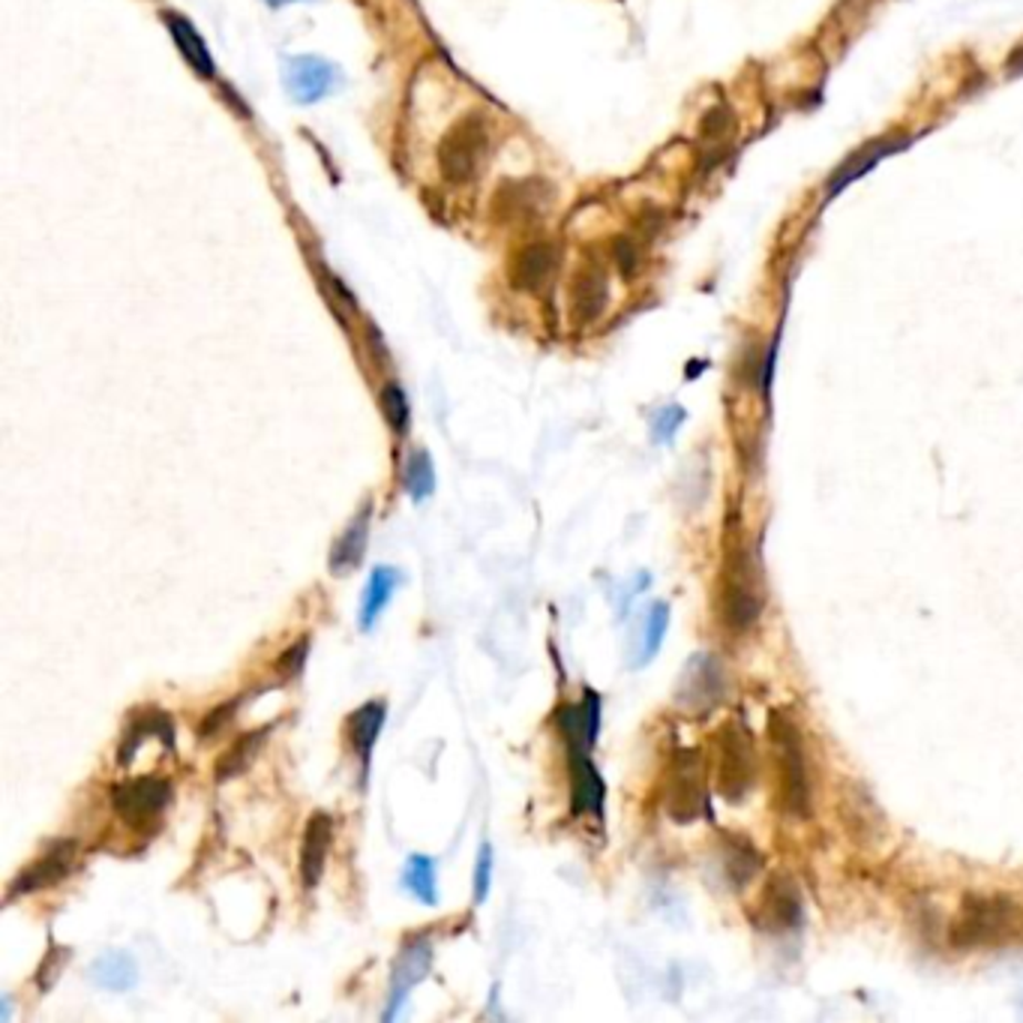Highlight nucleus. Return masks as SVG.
I'll use <instances>...</instances> for the list:
<instances>
[{
	"label": "nucleus",
	"instance_id": "393cba45",
	"mask_svg": "<svg viewBox=\"0 0 1023 1023\" xmlns=\"http://www.w3.org/2000/svg\"><path fill=\"white\" fill-rule=\"evenodd\" d=\"M403 889L412 891L424 907H438V879H435V858L414 852L403 868Z\"/></svg>",
	"mask_w": 1023,
	"mask_h": 1023
},
{
	"label": "nucleus",
	"instance_id": "423d86ee",
	"mask_svg": "<svg viewBox=\"0 0 1023 1023\" xmlns=\"http://www.w3.org/2000/svg\"><path fill=\"white\" fill-rule=\"evenodd\" d=\"M486 156V126L480 114H468L438 145V166L442 175L454 184H465L477 175Z\"/></svg>",
	"mask_w": 1023,
	"mask_h": 1023
},
{
	"label": "nucleus",
	"instance_id": "bb28decb",
	"mask_svg": "<svg viewBox=\"0 0 1023 1023\" xmlns=\"http://www.w3.org/2000/svg\"><path fill=\"white\" fill-rule=\"evenodd\" d=\"M403 484H405V493H409L412 502H417V505L433 496L435 468L426 451H414V454L409 456V463H405V472H403Z\"/></svg>",
	"mask_w": 1023,
	"mask_h": 1023
},
{
	"label": "nucleus",
	"instance_id": "72a5a7b5",
	"mask_svg": "<svg viewBox=\"0 0 1023 1023\" xmlns=\"http://www.w3.org/2000/svg\"><path fill=\"white\" fill-rule=\"evenodd\" d=\"M579 709H582V721H586V735H589V744H595L600 733V696L598 693L586 691Z\"/></svg>",
	"mask_w": 1023,
	"mask_h": 1023
},
{
	"label": "nucleus",
	"instance_id": "ddd939ff",
	"mask_svg": "<svg viewBox=\"0 0 1023 1023\" xmlns=\"http://www.w3.org/2000/svg\"><path fill=\"white\" fill-rule=\"evenodd\" d=\"M603 798H607V786L589 760V747L570 742V810L574 817H586V814L600 817Z\"/></svg>",
	"mask_w": 1023,
	"mask_h": 1023
},
{
	"label": "nucleus",
	"instance_id": "9b49d317",
	"mask_svg": "<svg viewBox=\"0 0 1023 1023\" xmlns=\"http://www.w3.org/2000/svg\"><path fill=\"white\" fill-rule=\"evenodd\" d=\"M282 82H286V91H289L300 105H310L319 103L321 96H328V93L337 87L340 70H337L333 63L324 61V58H316V54H298V58H289V61H286Z\"/></svg>",
	"mask_w": 1023,
	"mask_h": 1023
},
{
	"label": "nucleus",
	"instance_id": "4468645a",
	"mask_svg": "<svg viewBox=\"0 0 1023 1023\" xmlns=\"http://www.w3.org/2000/svg\"><path fill=\"white\" fill-rule=\"evenodd\" d=\"M333 844V819L328 814H312L303 831V844H300V879L307 889H316L324 877V865H328V852Z\"/></svg>",
	"mask_w": 1023,
	"mask_h": 1023
},
{
	"label": "nucleus",
	"instance_id": "6ab92c4d",
	"mask_svg": "<svg viewBox=\"0 0 1023 1023\" xmlns=\"http://www.w3.org/2000/svg\"><path fill=\"white\" fill-rule=\"evenodd\" d=\"M87 979L108 993H126L138 984V963L126 951H105L87 967Z\"/></svg>",
	"mask_w": 1023,
	"mask_h": 1023
},
{
	"label": "nucleus",
	"instance_id": "f704fd0d",
	"mask_svg": "<svg viewBox=\"0 0 1023 1023\" xmlns=\"http://www.w3.org/2000/svg\"><path fill=\"white\" fill-rule=\"evenodd\" d=\"M238 700H235V703H228V705H219V709H214V712L207 714L205 717V724H202V730H198V733H202V738H214V735L217 733H223V730H226V724L228 721H231V714H235V709H238Z\"/></svg>",
	"mask_w": 1023,
	"mask_h": 1023
},
{
	"label": "nucleus",
	"instance_id": "b1692460",
	"mask_svg": "<svg viewBox=\"0 0 1023 1023\" xmlns=\"http://www.w3.org/2000/svg\"><path fill=\"white\" fill-rule=\"evenodd\" d=\"M268 735H270V726L256 730V733L240 735L238 742L231 744L226 754L219 756L217 768H214V777H217L219 784H226L228 777H238L240 772H247L249 765H252V760H256V754H259L261 744L268 742Z\"/></svg>",
	"mask_w": 1023,
	"mask_h": 1023
},
{
	"label": "nucleus",
	"instance_id": "6e6552de",
	"mask_svg": "<svg viewBox=\"0 0 1023 1023\" xmlns=\"http://www.w3.org/2000/svg\"><path fill=\"white\" fill-rule=\"evenodd\" d=\"M168 802H172V781L166 777H135L112 789V805L117 817L133 828H145L156 817H163Z\"/></svg>",
	"mask_w": 1023,
	"mask_h": 1023
},
{
	"label": "nucleus",
	"instance_id": "2f4dec72",
	"mask_svg": "<svg viewBox=\"0 0 1023 1023\" xmlns=\"http://www.w3.org/2000/svg\"><path fill=\"white\" fill-rule=\"evenodd\" d=\"M307 651H310V637H300L294 645H291L282 658L277 661V670L286 675V679H294L303 670V663H307Z\"/></svg>",
	"mask_w": 1023,
	"mask_h": 1023
},
{
	"label": "nucleus",
	"instance_id": "473e14b6",
	"mask_svg": "<svg viewBox=\"0 0 1023 1023\" xmlns=\"http://www.w3.org/2000/svg\"><path fill=\"white\" fill-rule=\"evenodd\" d=\"M70 958V949H52L45 954V961H42L40 972H37V984H40V991L45 993L49 988H54L58 982V972L63 970V963Z\"/></svg>",
	"mask_w": 1023,
	"mask_h": 1023
},
{
	"label": "nucleus",
	"instance_id": "39448f33",
	"mask_svg": "<svg viewBox=\"0 0 1023 1023\" xmlns=\"http://www.w3.org/2000/svg\"><path fill=\"white\" fill-rule=\"evenodd\" d=\"M663 805L675 823H693L703 817L709 805V789H705V765L703 754L684 747L672 754L666 786H663Z\"/></svg>",
	"mask_w": 1023,
	"mask_h": 1023
},
{
	"label": "nucleus",
	"instance_id": "dca6fc26",
	"mask_svg": "<svg viewBox=\"0 0 1023 1023\" xmlns=\"http://www.w3.org/2000/svg\"><path fill=\"white\" fill-rule=\"evenodd\" d=\"M370 523H372V502L354 514V519L349 523V528L342 531L337 544L331 549V574H352L358 565L363 561V552H366V540H370Z\"/></svg>",
	"mask_w": 1023,
	"mask_h": 1023
},
{
	"label": "nucleus",
	"instance_id": "f03ea898",
	"mask_svg": "<svg viewBox=\"0 0 1023 1023\" xmlns=\"http://www.w3.org/2000/svg\"><path fill=\"white\" fill-rule=\"evenodd\" d=\"M765 610V582L760 558L747 540L726 547L724 570L717 582V619L730 633H747Z\"/></svg>",
	"mask_w": 1023,
	"mask_h": 1023
},
{
	"label": "nucleus",
	"instance_id": "a878e982",
	"mask_svg": "<svg viewBox=\"0 0 1023 1023\" xmlns=\"http://www.w3.org/2000/svg\"><path fill=\"white\" fill-rule=\"evenodd\" d=\"M556 268V247H549V244H535V247H528L517 261V282L523 289L528 291H538L544 282L549 279Z\"/></svg>",
	"mask_w": 1023,
	"mask_h": 1023
},
{
	"label": "nucleus",
	"instance_id": "a211bd4d",
	"mask_svg": "<svg viewBox=\"0 0 1023 1023\" xmlns=\"http://www.w3.org/2000/svg\"><path fill=\"white\" fill-rule=\"evenodd\" d=\"M154 735L166 744V747H175V724H172V717H168L166 712H159V709H147L145 714H138L133 724L126 726L124 744H121V751H117V763H133L138 747H142L147 738H154Z\"/></svg>",
	"mask_w": 1023,
	"mask_h": 1023
},
{
	"label": "nucleus",
	"instance_id": "c9c22d12",
	"mask_svg": "<svg viewBox=\"0 0 1023 1023\" xmlns=\"http://www.w3.org/2000/svg\"><path fill=\"white\" fill-rule=\"evenodd\" d=\"M730 124H733L730 108H726V105H717V108H712V112L705 114L703 133L709 135V138H721L724 133H730Z\"/></svg>",
	"mask_w": 1023,
	"mask_h": 1023
},
{
	"label": "nucleus",
	"instance_id": "0eeeda50",
	"mask_svg": "<svg viewBox=\"0 0 1023 1023\" xmlns=\"http://www.w3.org/2000/svg\"><path fill=\"white\" fill-rule=\"evenodd\" d=\"M751 921H754V928L765 930V933L796 930L802 924V891H798L796 879L789 874H772L765 879L754 912H751Z\"/></svg>",
	"mask_w": 1023,
	"mask_h": 1023
},
{
	"label": "nucleus",
	"instance_id": "c756f323",
	"mask_svg": "<svg viewBox=\"0 0 1023 1023\" xmlns=\"http://www.w3.org/2000/svg\"><path fill=\"white\" fill-rule=\"evenodd\" d=\"M684 417H688V412H684L682 405H663L661 412L651 417V438L658 445H670L675 433L682 430Z\"/></svg>",
	"mask_w": 1023,
	"mask_h": 1023
},
{
	"label": "nucleus",
	"instance_id": "f8f14e48",
	"mask_svg": "<svg viewBox=\"0 0 1023 1023\" xmlns=\"http://www.w3.org/2000/svg\"><path fill=\"white\" fill-rule=\"evenodd\" d=\"M75 840H58L45 856H40L33 861L31 868L21 870L19 877L10 882V891H7V900L24 898V895H33V891L49 889V886H58L66 879V874L73 870L75 861Z\"/></svg>",
	"mask_w": 1023,
	"mask_h": 1023
},
{
	"label": "nucleus",
	"instance_id": "aec40b11",
	"mask_svg": "<svg viewBox=\"0 0 1023 1023\" xmlns=\"http://www.w3.org/2000/svg\"><path fill=\"white\" fill-rule=\"evenodd\" d=\"M384 717H388V705H384L382 700H372V703L361 705V709L349 717V735H352L354 754H358V760L363 763V777L370 772L372 747L379 742Z\"/></svg>",
	"mask_w": 1023,
	"mask_h": 1023
},
{
	"label": "nucleus",
	"instance_id": "412c9836",
	"mask_svg": "<svg viewBox=\"0 0 1023 1023\" xmlns=\"http://www.w3.org/2000/svg\"><path fill=\"white\" fill-rule=\"evenodd\" d=\"M721 858H724V874L733 889H744L763 870V852L744 837H726Z\"/></svg>",
	"mask_w": 1023,
	"mask_h": 1023
},
{
	"label": "nucleus",
	"instance_id": "5701e85b",
	"mask_svg": "<svg viewBox=\"0 0 1023 1023\" xmlns=\"http://www.w3.org/2000/svg\"><path fill=\"white\" fill-rule=\"evenodd\" d=\"M166 24H168V31H172V37H175L177 49H180V54H184V61L189 63L198 75L214 79L217 66H214V58H210V52H207L205 40L198 37L196 28H193L186 19H180V16H175V12H166Z\"/></svg>",
	"mask_w": 1023,
	"mask_h": 1023
},
{
	"label": "nucleus",
	"instance_id": "4be33fe9",
	"mask_svg": "<svg viewBox=\"0 0 1023 1023\" xmlns=\"http://www.w3.org/2000/svg\"><path fill=\"white\" fill-rule=\"evenodd\" d=\"M607 307V277L603 270L586 268L574 279V289H570V310L574 319L579 321H595Z\"/></svg>",
	"mask_w": 1023,
	"mask_h": 1023
},
{
	"label": "nucleus",
	"instance_id": "ea45409f",
	"mask_svg": "<svg viewBox=\"0 0 1023 1023\" xmlns=\"http://www.w3.org/2000/svg\"><path fill=\"white\" fill-rule=\"evenodd\" d=\"M270 7H286V3H298V0H268Z\"/></svg>",
	"mask_w": 1023,
	"mask_h": 1023
},
{
	"label": "nucleus",
	"instance_id": "2eb2a0df",
	"mask_svg": "<svg viewBox=\"0 0 1023 1023\" xmlns=\"http://www.w3.org/2000/svg\"><path fill=\"white\" fill-rule=\"evenodd\" d=\"M907 145H910V138H879V142H870V145L858 147L856 154L849 156L844 166L835 168V175L828 180V198L837 196L844 186H849L852 180H858V177H865L870 168L879 166L886 156L898 154V151H903Z\"/></svg>",
	"mask_w": 1023,
	"mask_h": 1023
},
{
	"label": "nucleus",
	"instance_id": "7ed1b4c3",
	"mask_svg": "<svg viewBox=\"0 0 1023 1023\" xmlns=\"http://www.w3.org/2000/svg\"><path fill=\"white\" fill-rule=\"evenodd\" d=\"M1023 930V910L1012 895H967L949 924V942L961 951L1003 946Z\"/></svg>",
	"mask_w": 1023,
	"mask_h": 1023
},
{
	"label": "nucleus",
	"instance_id": "e433bc0d",
	"mask_svg": "<svg viewBox=\"0 0 1023 1023\" xmlns=\"http://www.w3.org/2000/svg\"><path fill=\"white\" fill-rule=\"evenodd\" d=\"M616 256H619L621 273H633V268H637V247H633L631 240H619Z\"/></svg>",
	"mask_w": 1023,
	"mask_h": 1023
},
{
	"label": "nucleus",
	"instance_id": "f257e3e1",
	"mask_svg": "<svg viewBox=\"0 0 1023 1023\" xmlns=\"http://www.w3.org/2000/svg\"><path fill=\"white\" fill-rule=\"evenodd\" d=\"M768 747H772V768H775L777 810L798 819L810 817L814 784H810L807 747L802 738V726L796 724L789 709L768 712Z\"/></svg>",
	"mask_w": 1023,
	"mask_h": 1023
},
{
	"label": "nucleus",
	"instance_id": "9d476101",
	"mask_svg": "<svg viewBox=\"0 0 1023 1023\" xmlns=\"http://www.w3.org/2000/svg\"><path fill=\"white\" fill-rule=\"evenodd\" d=\"M724 696V666L714 654H693L679 679L675 700L691 714L712 712Z\"/></svg>",
	"mask_w": 1023,
	"mask_h": 1023
},
{
	"label": "nucleus",
	"instance_id": "f3484780",
	"mask_svg": "<svg viewBox=\"0 0 1023 1023\" xmlns=\"http://www.w3.org/2000/svg\"><path fill=\"white\" fill-rule=\"evenodd\" d=\"M400 586H403V574L396 568H388V565L372 568L370 579H366V591H363L361 600V616H358V628H361V631L370 633L372 628H375V621L382 619V612L391 607L393 595H396Z\"/></svg>",
	"mask_w": 1023,
	"mask_h": 1023
},
{
	"label": "nucleus",
	"instance_id": "4c0bfd02",
	"mask_svg": "<svg viewBox=\"0 0 1023 1023\" xmlns=\"http://www.w3.org/2000/svg\"><path fill=\"white\" fill-rule=\"evenodd\" d=\"M1005 70H1009L1012 75L1023 73V45H1017V49H1014V52L1009 54V61H1005Z\"/></svg>",
	"mask_w": 1023,
	"mask_h": 1023
},
{
	"label": "nucleus",
	"instance_id": "cd10ccee",
	"mask_svg": "<svg viewBox=\"0 0 1023 1023\" xmlns=\"http://www.w3.org/2000/svg\"><path fill=\"white\" fill-rule=\"evenodd\" d=\"M666 628H670V607L663 600H658V603H651L649 619H645V628H642V645L640 654H637V666H645L661 651Z\"/></svg>",
	"mask_w": 1023,
	"mask_h": 1023
},
{
	"label": "nucleus",
	"instance_id": "7c9ffc66",
	"mask_svg": "<svg viewBox=\"0 0 1023 1023\" xmlns=\"http://www.w3.org/2000/svg\"><path fill=\"white\" fill-rule=\"evenodd\" d=\"M493 847L484 844V847L477 849V861H475V877H472V900H475V907L486 903L489 898V889H493Z\"/></svg>",
	"mask_w": 1023,
	"mask_h": 1023
},
{
	"label": "nucleus",
	"instance_id": "1a4fd4ad",
	"mask_svg": "<svg viewBox=\"0 0 1023 1023\" xmlns=\"http://www.w3.org/2000/svg\"><path fill=\"white\" fill-rule=\"evenodd\" d=\"M433 967V942L426 937H414L403 946V951L396 954L391 972V993H388V1005H384L382 1017L384 1021H396L403 1014L405 1003H409V993L424 982Z\"/></svg>",
	"mask_w": 1023,
	"mask_h": 1023
},
{
	"label": "nucleus",
	"instance_id": "20e7f679",
	"mask_svg": "<svg viewBox=\"0 0 1023 1023\" xmlns=\"http://www.w3.org/2000/svg\"><path fill=\"white\" fill-rule=\"evenodd\" d=\"M756 744L744 717H730L714 733V781L726 802H744L756 786Z\"/></svg>",
	"mask_w": 1023,
	"mask_h": 1023
},
{
	"label": "nucleus",
	"instance_id": "c85d7f7f",
	"mask_svg": "<svg viewBox=\"0 0 1023 1023\" xmlns=\"http://www.w3.org/2000/svg\"><path fill=\"white\" fill-rule=\"evenodd\" d=\"M382 412H384V417H388V424H391L393 433H400V435L409 433L412 412H409V396H405L400 384H384Z\"/></svg>",
	"mask_w": 1023,
	"mask_h": 1023
},
{
	"label": "nucleus",
	"instance_id": "58836bf2",
	"mask_svg": "<svg viewBox=\"0 0 1023 1023\" xmlns=\"http://www.w3.org/2000/svg\"><path fill=\"white\" fill-rule=\"evenodd\" d=\"M0 1005H3V1009H0V1021L10 1023V1017H12V1000H10V996H3V1000H0Z\"/></svg>",
	"mask_w": 1023,
	"mask_h": 1023
}]
</instances>
